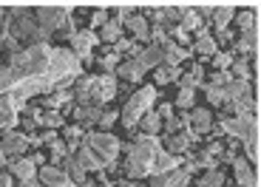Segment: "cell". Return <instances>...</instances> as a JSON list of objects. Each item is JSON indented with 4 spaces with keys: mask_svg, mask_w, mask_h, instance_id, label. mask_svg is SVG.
I'll return each mask as SVG.
<instances>
[{
    "mask_svg": "<svg viewBox=\"0 0 261 187\" xmlns=\"http://www.w3.org/2000/svg\"><path fill=\"white\" fill-rule=\"evenodd\" d=\"M162 150V142L159 136H142L137 133L134 142L125 148V165H122V179H134V181H142L153 173V159L156 153Z\"/></svg>",
    "mask_w": 261,
    "mask_h": 187,
    "instance_id": "1",
    "label": "cell"
},
{
    "mask_svg": "<svg viewBox=\"0 0 261 187\" xmlns=\"http://www.w3.org/2000/svg\"><path fill=\"white\" fill-rule=\"evenodd\" d=\"M80 77H83V63L71 54V48H68V45H51L48 68H46V74H43L48 91H54V88H71Z\"/></svg>",
    "mask_w": 261,
    "mask_h": 187,
    "instance_id": "2",
    "label": "cell"
},
{
    "mask_svg": "<svg viewBox=\"0 0 261 187\" xmlns=\"http://www.w3.org/2000/svg\"><path fill=\"white\" fill-rule=\"evenodd\" d=\"M219 133H227L230 139L244 145V159L258 168V116L247 114V116H224L222 122H216Z\"/></svg>",
    "mask_w": 261,
    "mask_h": 187,
    "instance_id": "3",
    "label": "cell"
},
{
    "mask_svg": "<svg viewBox=\"0 0 261 187\" xmlns=\"http://www.w3.org/2000/svg\"><path fill=\"white\" fill-rule=\"evenodd\" d=\"M48 57H51V45L48 43H34L29 48H20L17 54L6 60V68L14 74L17 83H23L26 77H43L48 68Z\"/></svg>",
    "mask_w": 261,
    "mask_h": 187,
    "instance_id": "4",
    "label": "cell"
},
{
    "mask_svg": "<svg viewBox=\"0 0 261 187\" xmlns=\"http://www.w3.org/2000/svg\"><path fill=\"white\" fill-rule=\"evenodd\" d=\"M153 105H156V88H153V85H139V88L128 97V102L122 105V111H119L122 128L137 130L139 119H142L148 111H153Z\"/></svg>",
    "mask_w": 261,
    "mask_h": 187,
    "instance_id": "5",
    "label": "cell"
},
{
    "mask_svg": "<svg viewBox=\"0 0 261 187\" xmlns=\"http://www.w3.org/2000/svg\"><path fill=\"white\" fill-rule=\"evenodd\" d=\"M83 145L91 150L99 162H102L105 170L114 168V165H117V159H119V153H122V142H119L111 130H85Z\"/></svg>",
    "mask_w": 261,
    "mask_h": 187,
    "instance_id": "6",
    "label": "cell"
},
{
    "mask_svg": "<svg viewBox=\"0 0 261 187\" xmlns=\"http://www.w3.org/2000/svg\"><path fill=\"white\" fill-rule=\"evenodd\" d=\"M71 14H74V6H37L34 20H37V26L46 34L60 32V29L65 34H71V32H77L71 23Z\"/></svg>",
    "mask_w": 261,
    "mask_h": 187,
    "instance_id": "7",
    "label": "cell"
},
{
    "mask_svg": "<svg viewBox=\"0 0 261 187\" xmlns=\"http://www.w3.org/2000/svg\"><path fill=\"white\" fill-rule=\"evenodd\" d=\"M99 37L97 32H91V29H83V32H71L68 34V48H71V54L83 63V68L88 63H94V48H97Z\"/></svg>",
    "mask_w": 261,
    "mask_h": 187,
    "instance_id": "8",
    "label": "cell"
},
{
    "mask_svg": "<svg viewBox=\"0 0 261 187\" xmlns=\"http://www.w3.org/2000/svg\"><path fill=\"white\" fill-rule=\"evenodd\" d=\"M29 136L23 133V130H3L0 133V150H3V156H6L9 162L12 159H20V156H29Z\"/></svg>",
    "mask_w": 261,
    "mask_h": 187,
    "instance_id": "9",
    "label": "cell"
},
{
    "mask_svg": "<svg viewBox=\"0 0 261 187\" xmlns=\"http://www.w3.org/2000/svg\"><path fill=\"white\" fill-rule=\"evenodd\" d=\"M46 165V156L43 153H32V156H20V159L9 162V176L17 181H29V179H37V168Z\"/></svg>",
    "mask_w": 261,
    "mask_h": 187,
    "instance_id": "10",
    "label": "cell"
},
{
    "mask_svg": "<svg viewBox=\"0 0 261 187\" xmlns=\"http://www.w3.org/2000/svg\"><path fill=\"white\" fill-rule=\"evenodd\" d=\"M74 108V91L71 88H54L48 94H43V111H60L63 116H68Z\"/></svg>",
    "mask_w": 261,
    "mask_h": 187,
    "instance_id": "11",
    "label": "cell"
},
{
    "mask_svg": "<svg viewBox=\"0 0 261 187\" xmlns=\"http://www.w3.org/2000/svg\"><path fill=\"white\" fill-rule=\"evenodd\" d=\"M37 181L40 187H77L60 165H48V162L37 168Z\"/></svg>",
    "mask_w": 261,
    "mask_h": 187,
    "instance_id": "12",
    "label": "cell"
},
{
    "mask_svg": "<svg viewBox=\"0 0 261 187\" xmlns=\"http://www.w3.org/2000/svg\"><path fill=\"white\" fill-rule=\"evenodd\" d=\"M213 125H216V119H213V114H210L207 108H193V111H188V130L199 139V136H207L210 130H213Z\"/></svg>",
    "mask_w": 261,
    "mask_h": 187,
    "instance_id": "13",
    "label": "cell"
},
{
    "mask_svg": "<svg viewBox=\"0 0 261 187\" xmlns=\"http://www.w3.org/2000/svg\"><path fill=\"white\" fill-rule=\"evenodd\" d=\"M193 148H196V136L185 128V130H176V133L165 136V148L162 150H168V153H173V156H185Z\"/></svg>",
    "mask_w": 261,
    "mask_h": 187,
    "instance_id": "14",
    "label": "cell"
},
{
    "mask_svg": "<svg viewBox=\"0 0 261 187\" xmlns=\"http://www.w3.org/2000/svg\"><path fill=\"white\" fill-rule=\"evenodd\" d=\"M148 179H150L148 187H188L193 176H190L188 170L176 168V170H168V173H153V176H148Z\"/></svg>",
    "mask_w": 261,
    "mask_h": 187,
    "instance_id": "15",
    "label": "cell"
},
{
    "mask_svg": "<svg viewBox=\"0 0 261 187\" xmlns=\"http://www.w3.org/2000/svg\"><path fill=\"white\" fill-rule=\"evenodd\" d=\"M122 32H128L130 34V40H137V43H145L148 45L150 43V23L145 20V14H130L128 20L122 23Z\"/></svg>",
    "mask_w": 261,
    "mask_h": 187,
    "instance_id": "16",
    "label": "cell"
},
{
    "mask_svg": "<svg viewBox=\"0 0 261 187\" xmlns=\"http://www.w3.org/2000/svg\"><path fill=\"white\" fill-rule=\"evenodd\" d=\"M159 48H162V65H182L188 63L193 54H190V45L185 48V45H176L173 40H165V43H159Z\"/></svg>",
    "mask_w": 261,
    "mask_h": 187,
    "instance_id": "17",
    "label": "cell"
},
{
    "mask_svg": "<svg viewBox=\"0 0 261 187\" xmlns=\"http://www.w3.org/2000/svg\"><path fill=\"white\" fill-rule=\"evenodd\" d=\"M230 165H233V176L239 181V187H258V173H255V168L244 156H236Z\"/></svg>",
    "mask_w": 261,
    "mask_h": 187,
    "instance_id": "18",
    "label": "cell"
},
{
    "mask_svg": "<svg viewBox=\"0 0 261 187\" xmlns=\"http://www.w3.org/2000/svg\"><path fill=\"white\" fill-rule=\"evenodd\" d=\"M222 51V48H219V43H216L213 40V34H204V37H196L193 43H190V54H193V57H199V63H210V60L216 57V54Z\"/></svg>",
    "mask_w": 261,
    "mask_h": 187,
    "instance_id": "19",
    "label": "cell"
},
{
    "mask_svg": "<svg viewBox=\"0 0 261 187\" xmlns=\"http://www.w3.org/2000/svg\"><path fill=\"white\" fill-rule=\"evenodd\" d=\"M71 122L80 125L83 130H88L91 125L99 122V116H102V108H97V105H74L71 108Z\"/></svg>",
    "mask_w": 261,
    "mask_h": 187,
    "instance_id": "20",
    "label": "cell"
},
{
    "mask_svg": "<svg viewBox=\"0 0 261 187\" xmlns=\"http://www.w3.org/2000/svg\"><path fill=\"white\" fill-rule=\"evenodd\" d=\"M134 60L142 65L145 71H153V68H159V65H162V48H159L156 43H148V45H142V48H139V54Z\"/></svg>",
    "mask_w": 261,
    "mask_h": 187,
    "instance_id": "21",
    "label": "cell"
},
{
    "mask_svg": "<svg viewBox=\"0 0 261 187\" xmlns=\"http://www.w3.org/2000/svg\"><path fill=\"white\" fill-rule=\"evenodd\" d=\"M145 74H148V71H145V68L134 57L125 60V63H119L117 68H114V77H117V79H128V83H139Z\"/></svg>",
    "mask_w": 261,
    "mask_h": 187,
    "instance_id": "22",
    "label": "cell"
},
{
    "mask_svg": "<svg viewBox=\"0 0 261 187\" xmlns=\"http://www.w3.org/2000/svg\"><path fill=\"white\" fill-rule=\"evenodd\" d=\"M233 17H236V6H233V3H222V6H216V9H213L210 26H213L216 32H222V29H230Z\"/></svg>",
    "mask_w": 261,
    "mask_h": 187,
    "instance_id": "23",
    "label": "cell"
},
{
    "mask_svg": "<svg viewBox=\"0 0 261 187\" xmlns=\"http://www.w3.org/2000/svg\"><path fill=\"white\" fill-rule=\"evenodd\" d=\"M60 133V139H63L65 142V148H68V153H74V150L80 148V145H83V136H85V130L80 128V125H63V128L57 130Z\"/></svg>",
    "mask_w": 261,
    "mask_h": 187,
    "instance_id": "24",
    "label": "cell"
},
{
    "mask_svg": "<svg viewBox=\"0 0 261 187\" xmlns=\"http://www.w3.org/2000/svg\"><path fill=\"white\" fill-rule=\"evenodd\" d=\"M60 168H63L65 173H68V179H71V181H74V184H77V187L88 181V173H85V170H83V165H80V162H77V156H74V153H68V156H65V159L60 162Z\"/></svg>",
    "mask_w": 261,
    "mask_h": 187,
    "instance_id": "25",
    "label": "cell"
},
{
    "mask_svg": "<svg viewBox=\"0 0 261 187\" xmlns=\"http://www.w3.org/2000/svg\"><path fill=\"white\" fill-rule=\"evenodd\" d=\"M179 77H182V68H176V65H159V68H153V88L173 85V83H179Z\"/></svg>",
    "mask_w": 261,
    "mask_h": 187,
    "instance_id": "26",
    "label": "cell"
},
{
    "mask_svg": "<svg viewBox=\"0 0 261 187\" xmlns=\"http://www.w3.org/2000/svg\"><path fill=\"white\" fill-rule=\"evenodd\" d=\"M74 156H77V162L83 165V170H85L88 176H91V173H99V170H105V165H102V162H99L97 156L91 153V150L85 148V145H80V148L74 150Z\"/></svg>",
    "mask_w": 261,
    "mask_h": 187,
    "instance_id": "27",
    "label": "cell"
},
{
    "mask_svg": "<svg viewBox=\"0 0 261 187\" xmlns=\"http://www.w3.org/2000/svg\"><path fill=\"white\" fill-rule=\"evenodd\" d=\"M224 108H227L230 116H247V114H255V111H258V102H255L253 94H247V97H242V99H233V102H227Z\"/></svg>",
    "mask_w": 261,
    "mask_h": 187,
    "instance_id": "28",
    "label": "cell"
},
{
    "mask_svg": "<svg viewBox=\"0 0 261 187\" xmlns=\"http://www.w3.org/2000/svg\"><path fill=\"white\" fill-rule=\"evenodd\" d=\"M182 159H185V156H173V153H168V150H159L156 159H153V173H168V170L182 168ZM153 173H150V176H153Z\"/></svg>",
    "mask_w": 261,
    "mask_h": 187,
    "instance_id": "29",
    "label": "cell"
},
{
    "mask_svg": "<svg viewBox=\"0 0 261 187\" xmlns=\"http://www.w3.org/2000/svg\"><path fill=\"white\" fill-rule=\"evenodd\" d=\"M137 128H139V133H142V136H159V133H162V119H159L156 111H148V114L139 119Z\"/></svg>",
    "mask_w": 261,
    "mask_h": 187,
    "instance_id": "30",
    "label": "cell"
},
{
    "mask_svg": "<svg viewBox=\"0 0 261 187\" xmlns=\"http://www.w3.org/2000/svg\"><path fill=\"white\" fill-rule=\"evenodd\" d=\"M97 37L102 40V43L114 45L117 40H122V37H125V32H122V23H119L117 17H111V20H108V23H105L102 29H99V34H97Z\"/></svg>",
    "mask_w": 261,
    "mask_h": 187,
    "instance_id": "31",
    "label": "cell"
},
{
    "mask_svg": "<svg viewBox=\"0 0 261 187\" xmlns=\"http://www.w3.org/2000/svg\"><path fill=\"white\" fill-rule=\"evenodd\" d=\"M179 85H185V88H202L204 85V65L202 63H196L190 71H185L182 77H179Z\"/></svg>",
    "mask_w": 261,
    "mask_h": 187,
    "instance_id": "32",
    "label": "cell"
},
{
    "mask_svg": "<svg viewBox=\"0 0 261 187\" xmlns=\"http://www.w3.org/2000/svg\"><path fill=\"white\" fill-rule=\"evenodd\" d=\"M173 108L182 111V114L193 111V108H196V91H193V88H185V85H179V94H176V99H173Z\"/></svg>",
    "mask_w": 261,
    "mask_h": 187,
    "instance_id": "33",
    "label": "cell"
},
{
    "mask_svg": "<svg viewBox=\"0 0 261 187\" xmlns=\"http://www.w3.org/2000/svg\"><path fill=\"white\" fill-rule=\"evenodd\" d=\"M202 26H204V23H202V17L196 14V9H193V6H190L188 12L182 14V20H179V29H182L185 34H196Z\"/></svg>",
    "mask_w": 261,
    "mask_h": 187,
    "instance_id": "34",
    "label": "cell"
},
{
    "mask_svg": "<svg viewBox=\"0 0 261 187\" xmlns=\"http://www.w3.org/2000/svg\"><path fill=\"white\" fill-rule=\"evenodd\" d=\"M224 181H227V176H224L222 170H204V173L196 179V184L199 187H222Z\"/></svg>",
    "mask_w": 261,
    "mask_h": 187,
    "instance_id": "35",
    "label": "cell"
},
{
    "mask_svg": "<svg viewBox=\"0 0 261 187\" xmlns=\"http://www.w3.org/2000/svg\"><path fill=\"white\" fill-rule=\"evenodd\" d=\"M108 20H111V14H108V6H97V9L91 12V17H88V29H91V32H99V29H102Z\"/></svg>",
    "mask_w": 261,
    "mask_h": 187,
    "instance_id": "36",
    "label": "cell"
},
{
    "mask_svg": "<svg viewBox=\"0 0 261 187\" xmlns=\"http://www.w3.org/2000/svg\"><path fill=\"white\" fill-rule=\"evenodd\" d=\"M46 148L51 150V156H48V159H46L48 165H60V162H63L65 156H68V148H65V142H63V139H60V136H57V139H54L51 145H46Z\"/></svg>",
    "mask_w": 261,
    "mask_h": 187,
    "instance_id": "37",
    "label": "cell"
},
{
    "mask_svg": "<svg viewBox=\"0 0 261 187\" xmlns=\"http://www.w3.org/2000/svg\"><path fill=\"white\" fill-rule=\"evenodd\" d=\"M233 60H236V54L230 51H219L213 60H210V65H213V71H230V65H233Z\"/></svg>",
    "mask_w": 261,
    "mask_h": 187,
    "instance_id": "38",
    "label": "cell"
},
{
    "mask_svg": "<svg viewBox=\"0 0 261 187\" xmlns=\"http://www.w3.org/2000/svg\"><path fill=\"white\" fill-rule=\"evenodd\" d=\"M233 20L242 26V32H247V29H258V17H255L253 9H247V12H242V14H236Z\"/></svg>",
    "mask_w": 261,
    "mask_h": 187,
    "instance_id": "39",
    "label": "cell"
},
{
    "mask_svg": "<svg viewBox=\"0 0 261 187\" xmlns=\"http://www.w3.org/2000/svg\"><path fill=\"white\" fill-rule=\"evenodd\" d=\"M119 122V111L117 108H102V116H99V128L102 130H108V128H114V125Z\"/></svg>",
    "mask_w": 261,
    "mask_h": 187,
    "instance_id": "40",
    "label": "cell"
},
{
    "mask_svg": "<svg viewBox=\"0 0 261 187\" xmlns=\"http://www.w3.org/2000/svg\"><path fill=\"white\" fill-rule=\"evenodd\" d=\"M119 63H122V57H119V54L114 51V48H111L108 54H105V57H99V65H102V71H105V74H114V68H117Z\"/></svg>",
    "mask_w": 261,
    "mask_h": 187,
    "instance_id": "41",
    "label": "cell"
},
{
    "mask_svg": "<svg viewBox=\"0 0 261 187\" xmlns=\"http://www.w3.org/2000/svg\"><path fill=\"white\" fill-rule=\"evenodd\" d=\"M153 111H156L159 119L165 122V119H170V116H173V111H176V108H173V102H165V105H159V108H153Z\"/></svg>",
    "mask_w": 261,
    "mask_h": 187,
    "instance_id": "42",
    "label": "cell"
},
{
    "mask_svg": "<svg viewBox=\"0 0 261 187\" xmlns=\"http://www.w3.org/2000/svg\"><path fill=\"white\" fill-rule=\"evenodd\" d=\"M114 187H145L142 181H134V179H117V184Z\"/></svg>",
    "mask_w": 261,
    "mask_h": 187,
    "instance_id": "43",
    "label": "cell"
},
{
    "mask_svg": "<svg viewBox=\"0 0 261 187\" xmlns=\"http://www.w3.org/2000/svg\"><path fill=\"white\" fill-rule=\"evenodd\" d=\"M0 187H14V179H12V176H9V173H6V170L0 173Z\"/></svg>",
    "mask_w": 261,
    "mask_h": 187,
    "instance_id": "44",
    "label": "cell"
},
{
    "mask_svg": "<svg viewBox=\"0 0 261 187\" xmlns=\"http://www.w3.org/2000/svg\"><path fill=\"white\" fill-rule=\"evenodd\" d=\"M17 187H40V181L37 179H29V181H20Z\"/></svg>",
    "mask_w": 261,
    "mask_h": 187,
    "instance_id": "45",
    "label": "cell"
},
{
    "mask_svg": "<svg viewBox=\"0 0 261 187\" xmlns=\"http://www.w3.org/2000/svg\"><path fill=\"white\" fill-rule=\"evenodd\" d=\"M3 26H6V9L0 6V32H3Z\"/></svg>",
    "mask_w": 261,
    "mask_h": 187,
    "instance_id": "46",
    "label": "cell"
},
{
    "mask_svg": "<svg viewBox=\"0 0 261 187\" xmlns=\"http://www.w3.org/2000/svg\"><path fill=\"white\" fill-rule=\"evenodd\" d=\"M80 187H114V184H97V181H91V179H88L85 184H80Z\"/></svg>",
    "mask_w": 261,
    "mask_h": 187,
    "instance_id": "47",
    "label": "cell"
},
{
    "mask_svg": "<svg viewBox=\"0 0 261 187\" xmlns=\"http://www.w3.org/2000/svg\"><path fill=\"white\" fill-rule=\"evenodd\" d=\"M3 168H9V159L3 156V150H0V170H3Z\"/></svg>",
    "mask_w": 261,
    "mask_h": 187,
    "instance_id": "48",
    "label": "cell"
},
{
    "mask_svg": "<svg viewBox=\"0 0 261 187\" xmlns=\"http://www.w3.org/2000/svg\"><path fill=\"white\" fill-rule=\"evenodd\" d=\"M0 133H3V130H0Z\"/></svg>",
    "mask_w": 261,
    "mask_h": 187,
    "instance_id": "49",
    "label": "cell"
}]
</instances>
